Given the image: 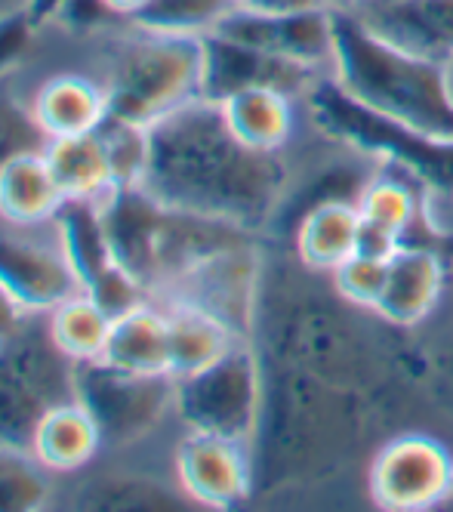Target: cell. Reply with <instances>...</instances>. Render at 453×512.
Wrapping results in <instances>:
<instances>
[{"label": "cell", "instance_id": "obj_1", "mask_svg": "<svg viewBox=\"0 0 453 512\" xmlns=\"http://www.w3.org/2000/svg\"><path fill=\"white\" fill-rule=\"evenodd\" d=\"M142 186L170 210L262 229L287 192L281 155L244 145L216 99L198 96L148 127Z\"/></svg>", "mask_w": 453, "mask_h": 512}, {"label": "cell", "instance_id": "obj_2", "mask_svg": "<svg viewBox=\"0 0 453 512\" xmlns=\"http://www.w3.org/2000/svg\"><path fill=\"white\" fill-rule=\"evenodd\" d=\"M330 78L373 115L453 139V96L444 62L392 44L355 13L333 10Z\"/></svg>", "mask_w": 453, "mask_h": 512}, {"label": "cell", "instance_id": "obj_3", "mask_svg": "<svg viewBox=\"0 0 453 512\" xmlns=\"http://www.w3.org/2000/svg\"><path fill=\"white\" fill-rule=\"evenodd\" d=\"M204 38L158 34L124 25L108 34L102 84L108 115L151 127L173 108L201 96Z\"/></svg>", "mask_w": 453, "mask_h": 512}, {"label": "cell", "instance_id": "obj_4", "mask_svg": "<svg viewBox=\"0 0 453 512\" xmlns=\"http://www.w3.org/2000/svg\"><path fill=\"white\" fill-rule=\"evenodd\" d=\"M302 102L309 105V115L324 136L343 142L352 152L398 167L401 173L426 182L429 189L453 195V139H438L367 112L339 90L330 75H324Z\"/></svg>", "mask_w": 453, "mask_h": 512}, {"label": "cell", "instance_id": "obj_5", "mask_svg": "<svg viewBox=\"0 0 453 512\" xmlns=\"http://www.w3.org/2000/svg\"><path fill=\"white\" fill-rule=\"evenodd\" d=\"M74 364L50 337L47 315L25 321L0 343V445L31 448L37 420L74 398Z\"/></svg>", "mask_w": 453, "mask_h": 512}, {"label": "cell", "instance_id": "obj_6", "mask_svg": "<svg viewBox=\"0 0 453 512\" xmlns=\"http://www.w3.org/2000/svg\"><path fill=\"white\" fill-rule=\"evenodd\" d=\"M262 371L247 340H238L210 368L176 377V417L188 432H207L247 442L262 420Z\"/></svg>", "mask_w": 453, "mask_h": 512}, {"label": "cell", "instance_id": "obj_7", "mask_svg": "<svg viewBox=\"0 0 453 512\" xmlns=\"http://www.w3.org/2000/svg\"><path fill=\"white\" fill-rule=\"evenodd\" d=\"M74 398L96 417L105 448H130L176 414L173 374H130L105 361H84L74 371Z\"/></svg>", "mask_w": 453, "mask_h": 512}, {"label": "cell", "instance_id": "obj_8", "mask_svg": "<svg viewBox=\"0 0 453 512\" xmlns=\"http://www.w3.org/2000/svg\"><path fill=\"white\" fill-rule=\"evenodd\" d=\"M453 488V457L432 435H398L370 463V497L389 512L441 509Z\"/></svg>", "mask_w": 453, "mask_h": 512}, {"label": "cell", "instance_id": "obj_9", "mask_svg": "<svg viewBox=\"0 0 453 512\" xmlns=\"http://www.w3.org/2000/svg\"><path fill=\"white\" fill-rule=\"evenodd\" d=\"M0 287L28 315H47L65 297L84 290L53 223L13 226L4 219H0Z\"/></svg>", "mask_w": 453, "mask_h": 512}, {"label": "cell", "instance_id": "obj_10", "mask_svg": "<svg viewBox=\"0 0 453 512\" xmlns=\"http://www.w3.org/2000/svg\"><path fill=\"white\" fill-rule=\"evenodd\" d=\"M185 500L204 509H235L253 494V460L247 442L207 432H188L173 457Z\"/></svg>", "mask_w": 453, "mask_h": 512}, {"label": "cell", "instance_id": "obj_11", "mask_svg": "<svg viewBox=\"0 0 453 512\" xmlns=\"http://www.w3.org/2000/svg\"><path fill=\"white\" fill-rule=\"evenodd\" d=\"M213 34L250 44L284 56L290 62L309 65L330 75L333 65V10H299V13H253L241 4L219 22Z\"/></svg>", "mask_w": 453, "mask_h": 512}, {"label": "cell", "instance_id": "obj_12", "mask_svg": "<svg viewBox=\"0 0 453 512\" xmlns=\"http://www.w3.org/2000/svg\"><path fill=\"white\" fill-rule=\"evenodd\" d=\"M324 78V71L309 65L290 62L284 56L256 50L250 44L222 38V34H207L204 38V81L201 96L225 99L238 90L250 87H275L290 93L293 99H306V93Z\"/></svg>", "mask_w": 453, "mask_h": 512}, {"label": "cell", "instance_id": "obj_13", "mask_svg": "<svg viewBox=\"0 0 453 512\" xmlns=\"http://www.w3.org/2000/svg\"><path fill=\"white\" fill-rule=\"evenodd\" d=\"M167 210L170 207L161 204L145 186H118L99 201L111 256L148 287L151 297L158 290V253Z\"/></svg>", "mask_w": 453, "mask_h": 512}, {"label": "cell", "instance_id": "obj_14", "mask_svg": "<svg viewBox=\"0 0 453 512\" xmlns=\"http://www.w3.org/2000/svg\"><path fill=\"white\" fill-rule=\"evenodd\" d=\"M444 278L447 272L438 250L426 244H401L389 260L383 294L373 312L392 327H417L438 309Z\"/></svg>", "mask_w": 453, "mask_h": 512}, {"label": "cell", "instance_id": "obj_15", "mask_svg": "<svg viewBox=\"0 0 453 512\" xmlns=\"http://www.w3.org/2000/svg\"><path fill=\"white\" fill-rule=\"evenodd\" d=\"M28 105L47 139L93 133L108 118V93L102 78L81 75V71L50 75L31 93Z\"/></svg>", "mask_w": 453, "mask_h": 512}, {"label": "cell", "instance_id": "obj_16", "mask_svg": "<svg viewBox=\"0 0 453 512\" xmlns=\"http://www.w3.org/2000/svg\"><path fill=\"white\" fill-rule=\"evenodd\" d=\"M355 16L404 50L438 62L453 56V0H383Z\"/></svg>", "mask_w": 453, "mask_h": 512}, {"label": "cell", "instance_id": "obj_17", "mask_svg": "<svg viewBox=\"0 0 453 512\" xmlns=\"http://www.w3.org/2000/svg\"><path fill=\"white\" fill-rule=\"evenodd\" d=\"M105 448L96 417L81 398L50 405L31 435V454L53 475H74L87 469Z\"/></svg>", "mask_w": 453, "mask_h": 512}, {"label": "cell", "instance_id": "obj_18", "mask_svg": "<svg viewBox=\"0 0 453 512\" xmlns=\"http://www.w3.org/2000/svg\"><path fill=\"white\" fill-rule=\"evenodd\" d=\"M361 210L358 198H318L296 226V253L306 269L333 272L358 247Z\"/></svg>", "mask_w": 453, "mask_h": 512}, {"label": "cell", "instance_id": "obj_19", "mask_svg": "<svg viewBox=\"0 0 453 512\" xmlns=\"http://www.w3.org/2000/svg\"><path fill=\"white\" fill-rule=\"evenodd\" d=\"M105 364L130 374H170V318L164 306L142 303L111 321Z\"/></svg>", "mask_w": 453, "mask_h": 512}, {"label": "cell", "instance_id": "obj_20", "mask_svg": "<svg viewBox=\"0 0 453 512\" xmlns=\"http://www.w3.org/2000/svg\"><path fill=\"white\" fill-rule=\"evenodd\" d=\"M65 192L44 152H25L0 164V219L13 226H47Z\"/></svg>", "mask_w": 453, "mask_h": 512}, {"label": "cell", "instance_id": "obj_21", "mask_svg": "<svg viewBox=\"0 0 453 512\" xmlns=\"http://www.w3.org/2000/svg\"><path fill=\"white\" fill-rule=\"evenodd\" d=\"M164 309L170 318V374L173 377H188V374L210 368V364L219 361L238 340H244L229 321L204 306L170 300V306Z\"/></svg>", "mask_w": 453, "mask_h": 512}, {"label": "cell", "instance_id": "obj_22", "mask_svg": "<svg viewBox=\"0 0 453 512\" xmlns=\"http://www.w3.org/2000/svg\"><path fill=\"white\" fill-rule=\"evenodd\" d=\"M232 133L256 152L281 155L296 127V99L275 87H250L219 99Z\"/></svg>", "mask_w": 453, "mask_h": 512}, {"label": "cell", "instance_id": "obj_23", "mask_svg": "<svg viewBox=\"0 0 453 512\" xmlns=\"http://www.w3.org/2000/svg\"><path fill=\"white\" fill-rule=\"evenodd\" d=\"M44 155L59 179L65 198L102 201L111 189H118L115 170H111V161L96 130L84 136L50 139Z\"/></svg>", "mask_w": 453, "mask_h": 512}, {"label": "cell", "instance_id": "obj_24", "mask_svg": "<svg viewBox=\"0 0 453 512\" xmlns=\"http://www.w3.org/2000/svg\"><path fill=\"white\" fill-rule=\"evenodd\" d=\"M53 229L59 235V244L68 256L74 275H78L81 287L90 290V284L115 263L105 226H102L99 201L65 198V204L53 216Z\"/></svg>", "mask_w": 453, "mask_h": 512}, {"label": "cell", "instance_id": "obj_25", "mask_svg": "<svg viewBox=\"0 0 453 512\" xmlns=\"http://www.w3.org/2000/svg\"><path fill=\"white\" fill-rule=\"evenodd\" d=\"M111 318L93 294L87 290H78V294L65 297L59 306H53L47 312V327L50 337L56 340V346L74 361H99L108 343V331H111Z\"/></svg>", "mask_w": 453, "mask_h": 512}, {"label": "cell", "instance_id": "obj_26", "mask_svg": "<svg viewBox=\"0 0 453 512\" xmlns=\"http://www.w3.org/2000/svg\"><path fill=\"white\" fill-rule=\"evenodd\" d=\"M235 7L238 0H145L130 16V25L158 34L207 38Z\"/></svg>", "mask_w": 453, "mask_h": 512}, {"label": "cell", "instance_id": "obj_27", "mask_svg": "<svg viewBox=\"0 0 453 512\" xmlns=\"http://www.w3.org/2000/svg\"><path fill=\"white\" fill-rule=\"evenodd\" d=\"M56 475L31 448L0 445V512H37L53 497Z\"/></svg>", "mask_w": 453, "mask_h": 512}, {"label": "cell", "instance_id": "obj_28", "mask_svg": "<svg viewBox=\"0 0 453 512\" xmlns=\"http://www.w3.org/2000/svg\"><path fill=\"white\" fill-rule=\"evenodd\" d=\"M358 210L367 223L389 229L401 241H407L420 216L417 195L398 176H373L370 182H364L358 192Z\"/></svg>", "mask_w": 453, "mask_h": 512}, {"label": "cell", "instance_id": "obj_29", "mask_svg": "<svg viewBox=\"0 0 453 512\" xmlns=\"http://www.w3.org/2000/svg\"><path fill=\"white\" fill-rule=\"evenodd\" d=\"M96 133L105 145V155L111 161V170H115L118 186H142L148 164V127L108 115L96 127Z\"/></svg>", "mask_w": 453, "mask_h": 512}, {"label": "cell", "instance_id": "obj_30", "mask_svg": "<svg viewBox=\"0 0 453 512\" xmlns=\"http://www.w3.org/2000/svg\"><path fill=\"white\" fill-rule=\"evenodd\" d=\"M47 142V133L31 115V105L22 102L7 81H0V164L25 152H44Z\"/></svg>", "mask_w": 453, "mask_h": 512}, {"label": "cell", "instance_id": "obj_31", "mask_svg": "<svg viewBox=\"0 0 453 512\" xmlns=\"http://www.w3.org/2000/svg\"><path fill=\"white\" fill-rule=\"evenodd\" d=\"M386 272H389V260H376V256H364V253H352L343 266H336L333 275V287L343 303H352L358 309H376L386 284Z\"/></svg>", "mask_w": 453, "mask_h": 512}, {"label": "cell", "instance_id": "obj_32", "mask_svg": "<svg viewBox=\"0 0 453 512\" xmlns=\"http://www.w3.org/2000/svg\"><path fill=\"white\" fill-rule=\"evenodd\" d=\"M127 19L108 0H62L47 28H59L71 38H96L124 28Z\"/></svg>", "mask_w": 453, "mask_h": 512}, {"label": "cell", "instance_id": "obj_33", "mask_svg": "<svg viewBox=\"0 0 453 512\" xmlns=\"http://www.w3.org/2000/svg\"><path fill=\"white\" fill-rule=\"evenodd\" d=\"M37 31H41V25L28 16V10L0 16V81H7L25 62V56L34 47Z\"/></svg>", "mask_w": 453, "mask_h": 512}, {"label": "cell", "instance_id": "obj_34", "mask_svg": "<svg viewBox=\"0 0 453 512\" xmlns=\"http://www.w3.org/2000/svg\"><path fill=\"white\" fill-rule=\"evenodd\" d=\"M238 4L253 13H299L327 7V0H238Z\"/></svg>", "mask_w": 453, "mask_h": 512}, {"label": "cell", "instance_id": "obj_35", "mask_svg": "<svg viewBox=\"0 0 453 512\" xmlns=\"http://www.w3.org/2000/svg\"><path fill=\"white\" fill-rule=\"evenodd\" d=\"M25 309L7 294V290L4 287H0V343H4L13 331H16V327L25 321Z\"/></svg>", "mask_w": 453, "mask_h": 512}, {"label": "cell", "instance_id": "obj_36", "mask_svg": "<svg viewBox=\"0 0 453 512\" xmlns=\"http://www.w3.org/2000/svg\"><path fill=\"white\" fill-rule=\"evenodd\" d=\"M59 4H62V0H28V16L37 22V25H41V28H47V22L53 19V13L59 10Z\"/></svg>", "mask_w": 453, "mask_h": 512}, {"label": "cell", "instance_id": "obj_37", "mask_svg": "<svg viewBox=\"0 0 453 512\" xmlns=\"http://www.w3.org/2000/svg\"><path fill=\"white\" fill-rule=\"evenodd\" d=\"M373 4H380V0H327L330 10H343V13H361Z\"/></svg>", "mask_w": 453, "mask_h": 512}, {"label": "cell", "instance_id": "obj_38", "mask_svg": "<svg viewBox=\"0 0 453 512\" xmlns=\"http://www.w3.org/2000/svg\"><path fill=\"white\" fill-rule=\"evenodd\" d=\"M108 4L115 7V10H118V13H121L127 22H130V16H133V13H136L142 4H145V0H108Z\"/></svg>", "mask_w": 453, "mask_h": 512}, {"label": "cell", "instance_id": "obj_39", "mask_svg": "<svg viewBox=\"0 0 453 512\" xmlns=\"http://www.w3.org/2000/svg\"><path fill=\"white\" fill-rule=\"evenodd\" d=\"M28 0H0V16H10L16 10H25Z\"/></svg>", "mask_w": 453, "mask_h": 512}, {"label": "cell", "instance_id": "obj_40", "mask_svg": "<svg viewBox=\"0 0 453 512\" xmlns=\"http://www.w3.org/2000/svg\"><path fill=\"white\" fill-rule=\"evenodd\" d=\"M444 380L450 383V389H453V352L447 349V355H444Z\"/></svg>", "mask_w": 453, "mask_h": 512}, {"label": "cell", "instance_id": "obj_41", "mask_svg": "<svg viewBox=\"0 0 453 512\" xmlns=\"http://www.w3.org/2000/svg\"><path fill=\"white\" fill-rule=\"evenodd\" d=\"M444 68H447V87H450V96H453V56L444 62Z\"/></svg>", "mask_w": 453, "mask_h": 512}, {"label": "cell", "instance_id": "obj_42", "mask_svg": "<svg viewBox=\"0 0 453 512\" xmlns=\"http://www.w3.org/2000/svg\"><path fill=\"white\" fill-rule=\"evenodd\" d=\"M441 509H453V488H450V494H447V500H444V506Z\"/></svg>", "mask_w": 453, "mask_h": 512}]
</instances>
